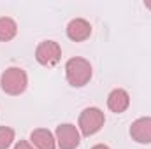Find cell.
Returning <instances> with one entry per match:
<instances>
[{
  "instance_id": "cell-1",
  "label": "cell",
  "mask_w": 151,
  "mask_h": 149,
  "mask_svg": "<svg viewBox=\"0 0 151 149\" xmlns=\"http://www.w3.org/2000/svg\"><path fill=\"white\" fill-rule=\"evenodd\" d=\"M65 75L70 86L81 88L84 84H88V81L91 79V65L88 60L84 58H70L65 63Z\"/></svg>"
},
{
  "instance_id": "cell-2",
  "label": "cell",
  "mask_w": 151,
  "mask_h": 149,
  "mask_svg": "<svg viewBox=\"0 0 151 149\" xmlns=\"http://www.w3.org/2000/svg\"><path fill=\"white\" fill-rule=\"evenodd\" d=\"M0 86L7 95H21L28 86V75L19 67H9L0 77Z\"/></svg>"
},
{
  "instance_id": "cell-3",
  "label": "cell",
  "mask_w": 151,
  "mask_h": 149,
  "mask_svg": "<svg viewBox=\"0 0 151 149\" xmlns=\"http://www.w3.org/2000/svg\"><path fill=\"white\" fill-rule=\"evenodd\" d=\"M104 121H106L104 112L99 107H88L79 116V130H81L83 135L90 137V135L97 133L104 126Z\"/></svg>"
},
{
  "instance_id": "cell-4",
  "label": "cell",
  "mask_w": 151,
  "mask_h": 149,
  "mask_svg": "<svg viewBox=\"0 0 151 149\" xmlns=\"http://www.w3.org/2000/svg\"><path fill=\"white\" fill-rule=\"evenodd\" d=\"M60 56H62V47L55 40H42L35 49V58L44 67L56 65L60 62Z\"/></svg>"
},
{
  "instance_id": "cell-5",
  "label": "cell",
  "mask_w": 151,
  "mask_h": 149,
  "mask_svg": "<svg viewBox=\"0 0 151 149\" xmlns=\"http://www.w3.org/2000/svg\"><path fill=\"white\" fill-rule=\"evenodd\" d=\"M56 142L60 149H76L79 146V132L74 125L63 123L56 128Z\"/></svg>"
},
{
  "instance_id": "cell-6",
  "label": "cell",
  "mask_w": 151,
  "mask_h": 149,
  "mask_svg": "<svg viewBox=\"0 0 151 149\" xmlns=\"http://www.w3.org/2000/svg\"><path fill=\"white\" fill-rule=\"evenodd\" d=\"M130 135L139 144H151V117H139L130 126Z\"/></svg>"
},
{
  "instance_id": "cell-7",
  "label": "cell",
  "mask_w": 151,
  "mask_h": 149,
  "mask_svg": "<svg viewBox=\"0 0 151 149\" xmlns=\"http://www.w3.org/2000/svg\"><path fill=\"white\" fill-rule=\"evenodd\" d=\"M90 34H91V25L83 18H76L67 25V37L74 42L86 40L90 37Z\"/></svg>"
},
{
  "instance_id": "cell-8",
  "label": "cell",
  "mask_w": 151,
  "mask_h": 149,
  "mask_svg": "<svg viewBox=\"0 0 151 149\" xmlns=\"http://www.w3.org/2000/svg\"><path fill=\"white\" fill-rule=\"evenodd\" d=\"M128 105H130V97H128V93L125 90L116 88V90H113L109 93V97H107V107L113 112L119 114V112L127 111Z\"/></svg>"
},
{
  "instance_id": "cell-9",
  "label": "cell",
  "mask_w": 151,
  "mask_h": 149,
  "mask_svg": "<svg viewBox=\"0 0 151 149\" xmlns=\"http://www.w3.org/2000/svg\"><path fill=\"white\" fill-rule=\"evenodd\" d=\"M30 140L37 149H56V139L46 128H37L30 133Z\"/></svg>"
},
{
  "instance_id": "cell-10",
  "label": "cell",
  "mask_w": 151,
  "mask_h": 149,
  "mask_svg": "<svg viewBox=\"0 0 151 149\" xmlns=\"http://www.w3.org/2000/svg\"><path fill=\"white\" fill-rule=\"evenodd\" d=\"M18 32V25L12 18H0V40L2 42H7L16 35Z\"/></svg>"
},
{
  "instance_id": "cell-11",
  "label": "cell",
  "mask_w": 151,
  "mask_h": 149,
  "mask_svg": "<svg viewBox=\"0 0 151 149\" xmlns=\"http://www.w3.org/2000/svg\"><path fill=\"white\" fill-rule=\"evenodd\" d=\"M14 140V130L9 126H0V149L11 148Z\"/></svg>"
},
{
  "instance_id": "cell-12",
  "label": "cell",
  "mask_w": 151,
  "mask_h": 149,
  "mask_svg": "<svg viewBox=\"0 0 151 149\" xmlns=\"http://www.w3.org/2000/svg\"><path fill=\"white\" fill-rule=\"evenodd\" d=\"M14 149H34V146H32L30 142H27V140H19V142L14 146Z\"/></svg>"
},
{
  "instance_id": "cell-13",
  "label": "cell",
  "mask_w": 151,
  "mask_h": 149,
  "mask_svg": "<svg viewBox=\"0 0 151 149\" xmlns=\"http://www.w3.org/2000/svg\"><path fill=\"white\" fill-rule=\"evenodd\" d=\"M91 149H109L107 146H104V144H97V146H93Z\"/></svg>"
},
{
  "instance_id": "cell-14",
  "label": "cell",
  "mask_w": 151,
  "mask_h": 149,
  "mask_svg": "<svg viewBox=\"0 0 151 149\" xmlns=\"http://www.w3.org/2000/svg\"><path fill=\"white\" fill-rule=\"evenodd\" d=\"M144 5H146L148 9H151V0H148V2H144Z\"/></svg>"
}]
</instances>
